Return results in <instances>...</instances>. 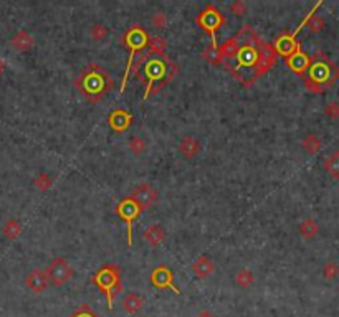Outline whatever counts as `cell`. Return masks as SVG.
<instances>
[{
    "label": "cell",
    "mask_w": 339,
    "mask_h": 317,
    "mask_svg": "<svg viewBox=\"0 0 339 317\" xmlns=\"http://www.w3.org/2000/svg\"><path fill=\"white\" fill-rule=\"evenodd\" d=\"M324 114L329 117V119H339V103H329L326 106L324 109Z\"/></svg>",
    "instance_id": "obj_35"
},
{
    "label": "cell",
    "mask_w": 339,
    "mask_h": 317,
    "mask_svg": "<svg viewBox=\"0 0 339 317\" xmlns=\"http://www.w3.org/2000/svg\"><path fill=\"white\" fill-rule=\"evenodd\" d=\"M116 213H118L119 218L126 221V225H128V245L131 248V246H133V228H134V221L137 220V216H139L141 210L137 208V205L133 200H131L129 197H126V198H123V200L118 203Z\"/></svg>",
    "instance_id": "obj_8"
},
{
    "label": "cell",
    "mask_w": 339,
    "mask_h": 317,
    "mask_svg": "<svg viewBox=\"0 0 339 317\" xmlns=\"http://www.w3.org/2000/svg\"><path fill=\"white\" fill-rule=\"evenodd\" d=\"M20 232H22V227L17 220H9L7 225L4 227V233L7 235L10 240H15L17 236L20 235Z\"/></svg>",
    "instance_id": "obj_29"
},
{
    "label": "cell",
    "mask_w": 339,
    "mask_h": 317,
    "mask_svg": "<svg viewBox=\"0 0 339 317\" xmlns=\"http://www.w3.org/2000/svg\"><path fill=\"white\" fill-rule=\"evenodd\" d=\"M108 122H109V127L112 130H116V132H124V130H128L131 124H133V114L124 109H116L109 114Z\"/></svg>",
    "instance_id": "obj_14"
},
{
    "label": "cell",
    "mask_w": 339,
    "mask_h": 317,
    "mask_svg": "<svg viewBox=\"0 0 339 317\" xmlns=\"http://www.w3.org/2000/svg\"><path fill=\"white\" fill-rule=\"evenodd\" d=\"M323 275H324L326 279H334V278H337V275H339V266H337L336 263H328V264H324Z\"/></svg>",
    "instance_id": "obj_34"
},
{
    "label": "cell",
    "mask_w": 339,
    "mask_h": 317,
    "mask_svg": "<svg viewBox=\"0 0 339 317\" xmlns=\"http://www.w3.org/2000/svg\"><path fill=\"white\" fill-rule=\"evenodd\" d=\"M303 27H305V23L301 22L299 27L294 30L293 33H283L275 40L273 47L276 50V55H280V57H283L286 60V58H290L294 52H298V50L301 48V45L296 41V35Z\"/></svg>",
    "instance_id": "obj_10"
},
{
    "label": "cell",
    "mask_w": 339,
    "mask_h": 317,
    "mask_svg": "<svg viewBox=\"0 0 339 317\" xmlns=\"http://www.w3.org/2000/svg\"><path fill=\"white\" fill-rule=\"evenodd\" d=\"M285 63H286V66L290 68V70L293 71V73H296V74H301V76H305L306 74V71H308V68H310V63H311V60H310V57L303 52V50H298V52H294L290 58H286L285 60Z\"/></svg>",
    "instance_id": "obj_13"
},
{
    "label": "cell",
    "mask_w": 339,
    "mask_h": 317,
    "mask_svg": "<svg viewBox=\"0 0 339 317\" xmlns=\"http://www.w3.org/2000/svg\"><path fill=\"white\" fill-rule=\"evenodd\" d=\"M70 317H99V315L95 314L90 307L85 306V304H83V306H81L80 309H77V312H73Z\"/></svg>",
    "instance_id": "obj_37"
},
{
    "label": "cell",
    "mask_w": 339,
    "mask_h": 317,
    "mask_svg": "<svg viewBox=\"0 0 339 317\" xmlns=\"http://www.w3.org/2000/svg\"><path fill=\"white\" fill-rule=\"evenodd\" d=\"M35 187L39 189V190H42V192H45V190H48L50 187H52V184H53V180H52V177L48 175V173H45V172H42L39 177L35 178Z\"/></svg>",
    "instance_id": "obj_30"
},
{
    "label": "cell",
    "mask_w": 339,
    "mask_h": 317,
    "mask_svg": "<svg viewBox=\"0 0 339 317\" xmlns=\"http://www.w3.org/2000/svg\"><path fill=\"white\" fill-rule=\"evenodd\" d=\"M177 74V65L167 58H150L144 66V79H146V95L147 99L153 93H159L166 84H169Z\"/></svg>",
    "instance_id": "obj_3"
},
{
    "label": "cell",
    "mask_w": 339,
    "mask_h": 317,
    "mask_svg": "<svg viewBox=\"0 0 339 317\" xmlns=\"http://www.w3.org/2000/svg\"><path fill=\"white\" fill-rule=\"evenodd\" d=\"M129 151L133 152V154H136V155H139L144 149H146V141H144L142 138H139V135H134L133 139L129 141Z\"/></svg>",
    "instance_id": "obj_32"
},
{
    "label": "cell",
    "mask_w": 339,
    "mask_h": 317,
    "mask_svg": "<svg viewBox=\"0 0 339 317\" xmlns=\"http://www.w3.org/2000/svg\"><path fill=\"white\" fill-rule=\"evenodd\" d=\"M73 84L90 103H99L112 89L115 79L101 65L90 63L78 78H74Z\"/></svg>",
    "instance_id": "obj_1"
},
{
    "label": "cell",
    "mask_w": 339,
    "mask_h": 317,
    "mask_svg": "<svg viewBox=\"0 0 339 317\" xmlns=\"http://www.w3.org/2000/svg\"><path fill=\"white\" fill-rule=\"evenodd\" d=\"M91 281L95 283L101 293L108 299V307H112V299L121 294L123 291V279H121V268L116 264H104L95 276L91 278Z\"/></svg>",
    "instance_id": "obj_4"
},
{
    "label": "cell",
    "mask_w": 339,
    "mask_h": 317,
    "mask_svg": "<svg viewBox=\"0 0 339 317\" xmlns=\"http://www.w3.org/2000/svg\"><path fill=\"white\" fill-rule=\"evenodd\" d=\"M310 60V68L303 76L305 86L310 93L321 95L339 79V68L323 52H316Z\"/></svg>",
    "instance_id": "obj_2"
},
{
    "label": "cell",
    "mask_w": 339,
    "mask_h": 317,
    "mask_svg": "<svg viewBox=\"0 0 339 317\" xmlns=\"http://www.w3.org/2000/svg\"><path fill=\"white\" fill-rule=\"evenodd\" d=\"M147 52L149 55H159L161 58H167L166 55V41L161 38V36H154V38H149V45H147Z\"/></svg>",
    "instance_id": "obj_25"
},
{
    "label": "cell",
    "mask_w": 339,
    "mask_h": 317,
    "mask_svg": "<svg viewBox=\"0 0 339 317\" xmlns=\"http://www.w3.org/2000/svg\"><path fill=\"white\" fill-rule=\"evenodd\" d=\"M319 5H321V2H318L315 5V9L310 12V15H308L305 20H303V23L306 25L308 28H310L311 33H318V32H321V30L324 28V18L321 15L316 14V10H318Z\"/></svg>",
    "instance_id": "obj_19"
},
{
    "label": "cell",
    "mask_w": 339,
    "mask_h": 317,
    "mask_svg": "<svg viewBox=\"0 0 339 317\" xmlns=\"http://www.w3.org/2000/svg\"><path fill=\"white\" fill-rule=\"evenodd\" d=\"M121 306L124 309V312L136 314V312H139L141 307L144 306V299H142L141 296L134 294V293H129V294H126V296L123 297Z\"/></svg>",
    "instance_id": "obj_20"
},
{
    "label": "cell",
    "mask_w": 339,
    "mask_h": 317,
    "mask_svg": "<svg viewBox=\"0 0 339 317\" xmlns=\"http://www.w3.org/2000/svg\"><path fill=\"white\" fill-rule=\"evenodd\" d=\"M129 198L137 205L139 210H147L150 205H154L156 200H158V192L150 187L149 184H139L133 194L129 195Z\"/></svg>",
    "instance_id": "obj_11"
},
{
    "label": "cell",
    "mask_w": 339,
    "mask_h": 317,
    "mask_svg": "<svg viewBox=\"0 0 339 317\" xmlns=\"http://www.w3.org/2000/svg\"><path fill=\"white\" fill-rule=\"evenodd\" d=\"M150 283L159 289H171L175 294H179L180 291L174 283V273L167 268V266H158L153 273H150Z\"/></svg>",
    "instance_id": "obj_12"
},
{
    "label": "cell",
    "mask_w": 339,
    "mask_h": 317,
    "mask_svg": "<svg viewBox=\"0 0 339 317\" xmlns=\"http://www.w3.org/2000/svg\"><path fill=\"white\" fill-rule=\"evenodd\" d=\"M301 146H303V149L310 155H315V154H318L319 151H321L323 142H321V139H319L316 134L311 132V134H308L303 141H301Z\"/></svg>",
    "instance_id": "obj_23"
},
{
    "label": "cell",
    "mask_w": 339,
    "mask_h": 317,
    "mask_svg": "<svg viewBox=\"0 0 339 317\" xmlns=\"http://www.w3.org/2000/svg\"><path fill=\"white\" fill-rule=\"evenodd\" d=\"M90 33H91V36L95 38L96 41H103L106 36H108V33H109V30L104 27V25H101V23H96V25H93L91 27V30H90Z\"/></svg>",
    "instance_id": "obj_31"
},
{
    "label": "cell",
    "mask_w": 339,
    "mask_h": 317,
    "mask_svg": "<svg viewBox=\"0 0 339 317\" xmlns=\"http://www.w3.org/2000/svg\"><path fill=\"white\" fill-rule=\"evenodd\" d=\"M192 271L196 273L199 278H209L213 271H215V264L212 263L210 258L207 256H200L194 261L192 264Z\"/></svg>",
    "instance_id": "obj_17"
},
{
    "label": "cell",
    "mask_w": 339,
    "mask_h": 317,
    "mask_svg": "<svg viewBox=\"0 0 339 317\" xmlns=\"http://www.w3.org/2000/svg\"><path fill=\"white\" fill-rule=\"evenodd\" d=\"M318 232H319V227H318V223L313 220V218H306V220L301 221L299 233H301V236H303V238H306V240L315 238V236L318 235Z\"/></svg>",
    "instance_id": "obj_24"
},
{
    "label": "cell",
    "mask_w": 339,
    "mask_h": 317,
    "mask_svg": "<svg viewBox=\"0 0 339 317\" xmlns=\"http://www.w3.org/2000/svg\"><path fill=\"white\" fill-rule=\"evenodd\" d=\"M164 238H166L164 228H162L159 223H154V225L147 227L146 232H144V240H146V243L149 246H153V248L162 245Z\"/></svg>",
    "instance_id": "obj_16"
},
{
    "label": "cell",
    "mask_w": 339,
    "mask_h": 317,
    "mask_svg": "<svg viewBox=\"0 0 339 317\" xmlns=\"http://www.w3.org/2000/svg\"><path fill=\"white\" fill-rule=\"evenodd\" d=\"M48 276H47V271L45 269H33L30 275L25 279V284H27V288L32 291V293H43V291L47 289L48 286Z\"/></svg>",
    "instance_id": "obj_15"
},
{
    "label": "cell",
    "mask_w": 339,
    "mask_h": 317,
    "mask_svg": "<svg viewBox=\"0 0 339 317\" xmlns=\"http://www.w3.org/2000/svg\"><path fill=\"white\" fill-rule=\"evenodd\" d=\"M45 271H47L48 281L55 286H63L73 278V269L65 258H55L52 263L48 264V268Z\"/></svg>",
    "instance_id": "obj_9"
},
{
    "label": "cell",
    "mask_w": 339,
    "mask_h": 317,
    "mask_svg": "<svg viewBox=\"0 0 339 317\" xmlns=\"http://www.w3.org/2000/svg\"><path fill=\"white\" fill-rule=\"evenodd\" d=\"M197 317H215V315H213V312H210V310H202Z\"/></svg>",
    "instance_id": "obj_38"
},
{
    "label": "cell",
    "mask_w": 339,
    "mask_h": 317,
    "mask_svg": "<svg viewBox=\"0 0 339 317\" xmlns=\"http://www.w3.org/2000/svg\"><path fill=\"white\" fill-rule=\"evenodd\" d=\"M179 151L185 159H194L200 152V144L197 139L192 138V135H185V138L180 141Z\"/></svg>",
    "instance_id": "obj_18"
},
{
    "label": "cell",
    "mask_w": 339,
    "mask_h": 317,
    "mask_svg": "<svg viewBox=\"0 0 339 317\" xmlns=\"http://www.w3.org/2000/svg\"><path fill=\"white\" fill-rule=\"evenodd\" d=\"M276 60H278V55H276L275 47L272 43L261 41L258 45V60H256V63L253 66V74H252V79H250V84H253L256 81V78L263 76V74H267L272 70L276 63Z\"/></svg>",
    "instance_id": "obj_7"
},
{
    "label": "cell",
    "mask_w": 339,
    "mask_h": 317,
    "mask_svg": "<svg viewBox=\"0 0 339 317\" xmlns=\"http://www.w3.org/2000/svg\"><path fill=\"white\" fill-rule=\"evenodd\" d=\"M12 45H14L18 52H27V50L32 48L33 45V38L30 36L28 32H25V30H20L15 36L14 40H12Z\"/></svg>",
    "instance_id": "obj_22"
},
{
    "label": "cell",
    "mask_w": 339,
    "mask_h": 317,
    "mask_svg": "<svg viewBox=\"0 0 339 317\" xmlns=\"http://www.w3.org/2000/svg\"><path fill=\"white\" fill-rule=\"evenodd\" d=\"M196 22L205 30L207 33H210V40H212L210 47L213 50H218L217 48V35L215 33H217V30L220 28L225 22H227V18L220 14V10H218L215 5H212V4L207 5V9L202 10L197 15Z\"/></svg>",
    "instance_id": "obj_6"
},
{
    "label": "cell",
    "mask_w": 339,
    "mask_h": 317,
    "mask_svg": "<svg viewBox=\"0 0 339 317\" xmlns=\"http://www.w3.org/2000/svg\"><path fill=\"white\" fill-rule=\"evenodd\" d=\"M202 57L209 61L210 65H213V66H217V65H222L223 63V58H222V55L218 53V50H213L212 47H207L205 50H204V53H202Z\"/></svg>",
    "instance_id": "obj_28"
},
{
    "label": "cell",
    "mask_w": 339,
    "mask_h": 317,
    "mask_svg": "<svg viewBox=\"0 0 339 317\" xmlns=\"http://www.w3.org/2000/svg\"><path fill=\"white\" fill-rule=\"evenodd\" d=\"M324 170L328 172L332 178H339V151L332 152L329 157L324 160Z\"/></svg>",
    "instance_id": "obj_26"
},
{
    "label": "cell",
    "mask_w": 339,
    "mask_h": 317,
    "mask_svg": "<svg viewBox=\"0 0 339 317\" xmlns=\"http://www.w3.org/2000/svg\"><path fill=\"white\" fill-rule=\"evenodd\" d=\"M230 10L234 12L235 15L242 17L247 14V5H245V2H242V0H237V2L230 4Z\"/></svg>",
    "instance_id": "obj_36"
},
{
    "label": "cell",
    "mask_w": 339,
    "mask_h": 317,
    "mask_svg": "<svg viewBox=\"0 0 339 317\" xmlns=\"http://www.w3.org/2000/svg\"><path fill=\"white\" fill-rule=\"evenodd\" d=\"M238 50H240V43H238V40L234 36V38H229L220 48H218V53L222 55L223 60H235Z\"/></svg>",
    "instance_id": "obj_21"
},
{
    "label": "cell",
    "mask_w": 339,
    "mask_h": 317,
    "mask_svg": "<svg viewBox=\"0 0 339 317\" xmlns=\"http://www.w3.org/2000/svg\"><path fill=\"white\" fill-rule=\"evenodd\" d=\"M123 41H124V45L129 48V58H128V66H126V71H124V78H123L121 88H119V95H123L124 88H126L129 73H131V66H133L134 60L139 57V53H142L144 50L147 48L149 36L146 33V30H144L141 25H133V27H131L126 32V35H124Z\"/></svg>",
    "instance_id": "obj_5"
},
{
    "label": "cell",
    "mask_w": 339,
    "mask_h": 317,
    "mask_svg": "<svg viewBox=\"0 0 339 317\" xmlns=\"http://www.w3.org/2000/svg\"><path fill=\"white\" fill-rule=\"evenodd\" d=\"M235 281H237L238 286H242V288H248V286L253 284L255 276H253V273L250 271V269H240V271L237 273Z\"/></svg>",
    "instance_id": "obj_27"
},
{
    "label": "cell",
    "mask_w": 339,
    "mask_h": 317,
    "mask_svg": "<svg viewBox=\"0 0 339 317\" xmlns=\"http://www.w3.org/2000/svg\"><path fill=\"white\" fill-rule=\"evenodd\" d=\"M150 25H153L154 28H166L167 25V17L166 14H162V12H156V14L153 15V18H150Z\"/></svg>",
    "instance_id": "obj_33"
}]
</instances>
